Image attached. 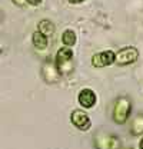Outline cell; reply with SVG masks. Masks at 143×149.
I'll return each mask as SVG.
<instances>
[{
  "label": "cell",
  "mask_w": 143,
  "mask_h": 149,
  "mask_svg": "<svg viewBox=\"0 0 143 149\" xmlns=\"http://www.w3.org/2000/svg\"><path fill=\"white\" fill-rule=\"evenodd\" d=\"M132 113V102L129 97L122 96L117 97V100L115 102L113 106V120L117 125H125Z\"/></svg>",
  "instance_id": "6da1fadb"
},
{
  "label": "cell",
  "mask_w": 143,
  "mask_h": 149,
  "mask_svg": "<svg viewBox=\"0 0 143 149\" xmlns=\"http://www.w3.org/2000/svg\"><path fill=\"white\" fill-rule=\"evenodd\" d=\"M73 52L70 47H60L56 55V66L60 74H69L73 70Z\"/></svg>",
  "instance_id": "7a4b0ae2"
},
{
  "label": "cell",
  "mask_w": 143,
  "mask_h": 149,
  "mask_svg": "<svg viewBox=\"0 0 143 149\" xmlns=\"http://www.w3.org/2000/svg\"><path fill=\"white\" fill-rule=\"evenodd\" d=\"M94 148L96 149H119L120 141L117 136L107 133V132H99L94 136Z\"/></svg>",
  "instance_id": "3957f363"
},
{
  "label": "cell",
  "mask_w": 143,
  "mask_h": 149,
  "mask_svg": "<svg viewBox=\"0 0 143 149\" xmlns=\"http://www.w3.org/2000/svg\"><path fill=\"white\" fill-rule=\"evenodd\" d=\"M139 57V52L136 47L133 46H127L120 49L117 53H116V63L120 65V66H125V65H132L137 60Z\"/></svg>",
  "instance_id": "277c9868"
},
{
  "label": "cell",
  "mask_w": 143,
  "mask_h": 149,
  "mask_svg": "<svg viewBox=\"0 0 143 149\" xmlns=\"http://www.w3.org/2000/svg\"><path fill=\"white\" fill-rule=\"evenodd\" d=\"M116 63V53L113 50H103L92 56V65L94 68H105Z\"/></svg>",
  "instance_id": "5b68a950"
},
{
  "label": "cell",
  "mask_w": 143,
  "mask_h": 149,
  "mask_svg": "<svg viewBox=\"0 0 143 149\" xmlns=\"http://www.w3.org/2000/svg\"><path fill=\"white\" fill-rule=\"evenodd\" d=\"M70 120L79 130H87L90 128V125H92L89 115L86 112L80 111V109H76V111L72 112Z\"/></svg>",
  "instance_id": "8992f818"
},
{
  "label": "cell",
  "mask_w": 143,
  "mask_h": 149,
  "mask_svg": "<svg viewBox=\"0 0 143 149\" xmlns=\"http://www.w3.org/2000/svg\"><path fill=\"white\" fill-rule=\"evenodd\" d=\"M77 100H79V105L83 109H90V108H93L96 105L97 96H96V93L93 92L92 89H83V91L79 92Z\"/></svg>",
  "instance_id": "52a82bcc"
},
{
  "label": "cell",
  "mask_w": 143,
  "mask_h": 149,
  "mask_svg": "<svg viewBox=\"0 0 143 149\" xmlns=\"http://www.w3.org/2000/svg\"><path fill=\"white\" fill-rule=\"evenodd\" d=\"M42 74H43V79L47 82V83H54L59 80V69L56 66V63L52 62H44L43 66H42Z\"/></svg>",
  "instance_id": "ba28073f"
},
{
  "label": "cell",
  "mask_w": 143,
  "mask_h": 149,
  "mask_svg": "<svg viewBox=\"0 0 143 149\" xmlns=\"http://www.w3.org/2000/svg\"><path fill=\"white\" fill-rule=\"evenodd\" d=\"M32 42H33V46H35L37 50H44L49 45V37L44 36L42 32L36 30L35 33L32 35Z\"/></svg>",
  "instance_id": "9c48e42d"
},
{
  "label": "cell",
  "mask_w": 143,
  "mask_h": 149,
  "mask_svg": "<svg viewBox=\"0 0 143 149\" xmlns=\"http://www.w3.org/2000/svg\"><path fill=\"white\" fill-rule=\"evenodd\" d=\"M37 30L39 32H42L44 36H52L54 33V24L50 22V20H40L39 22V24H37Z\"/></svg>",
  "instance_id": "30bf717a"
},
{
  "label": "cell",
  "mask_w": 143,
  "mask_h": 149,
  "mask_svg": "<svg viewBox=\"0 0 143 149\" xmlns=\"http://www.w3.org/2000/svg\"><path fill=\"white\" fill-rule=\"evenodd\" d=\"M130 130L133 135H142L143 133V113H139L133 118Z\"/></svg>",
  "instance_id": "8fae6325"
},
{
  "label": "cell",
  "mask_w": 143,
  "mask_h": 149,
  "mask_svg": "<svg viewBox=\"0 0 143 149\" xmlns=\"http://www.w3.org/2000/svg\"><path fill=\"white\" fill-rule=\"evenodd\" d=\"M76 40H77V37H76V33H74L73 30L67 29V30L63 32V35H62V42H63L67 47H72L73 45H76Z\"/></svg>",
  "instance_id": "7c38bea8"
},
{
  "label": "cell",
  "mask_w": 143,
  "mask_h": 149,
  "mask_svg": "<svg viewBox=\"0 0 143 149\" xmlns=\"http://www.w3.org/2000/svg\"><path fill=\"white\" fill-rule=\"evenodd\" d=\"M26 1H27L29 4H32V6H39L43 0H26Z\"/></svg>",
  "instance_id": "4fadbf2b"
},
{
  "label": "cell",
  "mask_w": 143,
  "mask_h": 149,
  "mask_svg": "<svg viewBox=\"0 0 143 149\" xmlns=\"http://www.w3.org/2000/svg\"><path fill=\"white\" fill-rule=\"evenodd\" d=\"M13 1H15V3L17 4V6H24V4L27 3L26 0H13Z\"/></svg>",
  "instance_id": "5bb4252c"
},
{
  "label": "cell",
  "mask_w": 143,
  "mask_h": 149,
  "mask_svg": "<svg viewBox=\"0 0 143 149\" xmlns=\"http://www.w3.org/2000/svg\"><path fill=\"white\" fill-rule=\"evenodd\" d=\"M69 3H72V4H79V3H83L85 0H67Z\"/></svg>",
  "instance_id": "9a60e30c"
},
{
  "label": "cell",
  "mask_w": 143,
  "mask_h": 149,
  "mask_svg": "<svg viewBox=\"0 0 143 149\" xmlns=\"http://www.w3.org/2000/svg\"><path fill=\"white\" fill-rule=\"evenodd\" d=\"M140 148H143V138H142V141H140Z\"/></svg>",
  "instance_id": "2e32d148"
},
{
  "label": "cell",
  "mask_w": 143,
  "mask_h": 149,
  "mask_svg": "<svg viewBox=\"0 0 143 149\" xmlns=\"http://www.w3.org/2000/svg\"><path fill=\"white\" fill-rule=\"evenodd\" d=\"M122 149H132V148H122Z\"/></svg>",
  "instance_id": "e0dca14e"
},
{
  "label": "cell",
  "mask_w": 143,
  "mask_h": 149,
  "mask_svg": "<svg viewBox=\"0 0 143 149\" xmlns=\"http://www.w3.org/2000/svg\"><path fill=\"white\" fill-rule=\"evenodd\" d=\"M140 149H143V148H140Z\"/></svg>",
  "instance_id": "ac0fdd59"
}]
</instances>
